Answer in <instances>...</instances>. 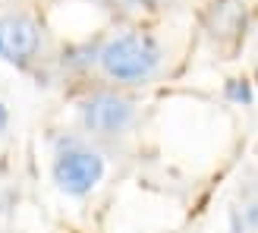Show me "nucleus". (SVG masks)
<instances>
[{
	"instance_id": "nucleus-1",
	"label": "nucleus",
	"mask_w": 258,
	"mask_h": 233,
	"mask_svg": "<svg viewBox=\"0 0 258 233\" xmlns=\"http://www.w3.org/2000/svg\"><path fill=\"white\" fill-rule=\"evenodd\" d=\"M164 50L148 32H123L98 50V67L110 82L145 85L158 76Z\"/></svg>"
},
{
	"instance_id": "nucleus-2",
	"label": "nucleus",
	"mask_w": 258,
	"mask_h": 233,
	"mask_svg": "<svg viewBox=\"0 0 258 233\" xmlns=\"http://www.w3.org/2000/svg\"><path fill=\"white\" fill-rule=\"evenodd\" d=\"M50 173H54V183L60 192H67L73 199H85L104 180V158L98 151L79 145V142L67 139V145L57 151Z\"/></svg>"
},
{
	"instance_id": "nucleus-3",
	"label": "nucleus",
	"mask_w": 258,
	"mask_h": 233,
	"mask_svg": "<svg viewBox=\"0 0 258 233\" xmlns=\"http://www.w3.org/2000/svg\"><path fill=\"white\" fill-rule=\"evenodd\" d=\"M79 120L95 136H123L136 120V104L117 92H95L79 101Z\"/></svg>"
},
{
	"instance_id": "nucleus-4",
	"label": "nucleus",
	"mask_w": 258,
	"mask_h": 233,
	"mask_svg": "<svg viewBox=\"0 0 258 233\" xmlns=\"http://www.w3.org/2000/svg\"><path fill=\"white\" fill-rule=\"evenodd\" d=\"M41 50V29L25 13L0 16V60L13 67H29Z\"/></svg>"
},
{
	"instance_id": "nucleus-5",
	"label": "nucleus",
	"mask_w": 258,
	"mask_h": 233,
	"mask_svg": "<svg viewBox=\"0 0 258 233\" xmlns=\"http://www.w3.org/2000/svg\"><path fill=\"white\" fill-rule=\"evenodd\" d=\"M236 19H239V7H236V4H214L211 16H208L214 35H233Z\"/></svg>"
},
{
	"instance_id": "nucleus-6",
	"label": "nucleus",
	"mask_w": 258,
	"mask_h": 233,
	"mask_svg": "<svg viewBox=\"0 0 258 233\" xmlns=\"http://www.w3.org/2000/svg\"><path fill=\"white\" fill-rule=\"evenodd\" d=\"M224 95H227V101L242 104V107H249L252 101H255V95H252V82H249V79H227Z\"/></svg>"
},
{
	"instance_id": "nucleus-7",
	"label": "nucleus",
	"mask_w": 258,
	"mask_h": 233,
	"mask_svg": "<svg viewBox=\"0 0 258 233\" xmlns=\"http://www.w3.org/2000/svg\"><path fill=\"white\" fill-rule=\"evenodd\" d=\"M239 214H242V221H246V227L252 233H258V202H246Z\"/></svg>"
},
{
	"instance_id": "nucleus-8",
	"label": "nucleus",
	"mask_w": 258,
	"mask_h": 233,
	"mask_svg": "<svg viewBox=\"0 0 258 233\" xmlns=\"http://www.w3.org/2000/svg\"><path fill=\"white\" fill-rule=\"evenodd\" d=\"M230 233H252V230L246 227V221H242V214H239V211L230 214Z\"/></svg>"
},
{
	"instance_id": "nucleus-9",
	"label": "nucleus",
	"mask_w": 258,
	"mask_h": 233,
	"mask_svg": "<svg viewBox=\"0 0 258 233\" xmlns=\"http://www.w3.org/2000/svg\"><path fill=\"white\" fill-rule=\"evenodd\" d=\"M7 126H10V107L0 101V133H7Z\"/></svg>"
},
{
	"instance_id": "nucleus-10",
	"label": "nucleus",
	"mask_w": 258,
	"mask_h": 233,
	"mask_svg": "<svg viewBox=\"0 0 258 233\" xmlns=\"http://www.w3.org/2000/svg\"><path fill=\"white\" fill-rule=\"evenodd\" d=\"M133 4H154V0H133Z\"/></svg>"
}]
</instances>
